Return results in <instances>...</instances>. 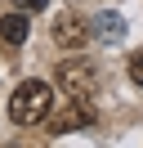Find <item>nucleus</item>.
<instances>
[{"mask_svg": "<svg viewBox=\"0 0 143 148\" xmlns=\"http://www.w3.org/2000/svg\"><path fill=\"white\" fill-rule=\"evenodd\" d=\"M49 112H54V85L49 81H40V76L18 81V90L9 94V117L18 126H40V121H49Z\"/></svg>", "mask_w": 143, "mask_h": 148, "instance_id": "nucleus-1", "label": "nucleus"}, {"mask_svg": "<svg viewBox=\"0 0 143 148\" xmlns=\"http://www.w3.org/2000/svg\"><path fill=\"white\" fill-rule=\"evenodd\" d=\"M58 85H63L67 99L94 103V94H98V67L89 63V58H63L58 63Z\"/></svg>", "mask_w": 143, "mask_h": 148, "instance_id": "nucleus-2", "label": "nucleus"}, {"mask_svg": "<svg viewBox=\"0 0 143 148\" xmlns=\"http://www.w3.org/2000/svg\"><path fill=\"white\" fill-rule=\"evenodd\" d=\"M85 126H94V108H89V103L72 99L67 112H58V117L49 112V135H72V130H85Z\"/></svg>", "mask_w": 143, "mask_h": 148, "instance_id": "nucleus-3", "label": "nucleus"}, {"mask_svg": "<svg viewBox=\"0 0 143 148\" xmlns=\"http://www.w3.org/2000/svg\"><path fill=\"white\" fill-rule=\"evenodd\" d=\"M85 40H89L85 18H76V14H63V18L54 23V45H63V49H80Z\"/></svg>", "mask_w": 143, "mask_h": 148, "instance_id": "nucleus-4", "label": "nucleus"}, {"mask_svg": "<svg viewBox=\"0 0 143 148\" xmlns=\"http://www.w3.org/2000/svg\"><path fill=\"white\" fill-rule=\"evenodd\" d=\"M27 32H31V23H27L22 9H18V14H5V18H0V45H5V49H18L27 40Z\"/></svg>", "mask_w": 143, "mask_h": 148, "instance_id": "nucleus-5", "label": "nucleus"}, {"mask_svg": "<svg viewBox=\"0 0 143 148\" xmlns=\"http://www.w3.org/2000/svg\"><path fill=\"white\" fill-rule=\"evenodd\" d=\"M94 23H98L94 32H98L103 40H121V36H125V23L116 18V14H103V18H94Z\"/></svg>", "mask_w": 143, "mask_h": 148, "instance_id": "nucleus-6", "label": "nucleus"}, {"mask_svg": "<svg viewBox=\"0 0 143 148\" xmlns=\"http://www.w3.org/2000/svg\"><path fill=\"white\" fill-rule=\"evenodd\" d=\"M130 81L143 85V49H134V54H130Z\"/></svg>", "mask_w": 143, "mask_h": 148, "instance_id": "nucleus-7", "label": "nucleus"}, {"mask_svg": "<svg viewBox=\"0 0 143 148\" xmlns=\"http://www.w3.org/2000/svg\"><path fill=\"white\" fill-rule=\"evenodd\" d=\"M45 5H49V0H18V9H22V14H40Z\"/></svg>", "mask_w": 143, "mask_h": 148, "instance_id": "nucleus-8", "label": "nucleus"}]
</instances>
